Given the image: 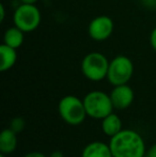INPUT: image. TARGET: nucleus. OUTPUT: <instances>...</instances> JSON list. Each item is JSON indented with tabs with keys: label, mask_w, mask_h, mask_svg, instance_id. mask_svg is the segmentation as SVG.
<instances>
[{
	"label": "nucleus",
	"mask_w": 156,
	"mask_h": 157,
	"mask_svg": "<svg viewBox=\"0 0 156 157\" xmlns=\"http://www.w3.org/2000/svg\"><path fill=\"white\" fill-rule=\"evenodd\" d=\"M6 19V8H4L3 4H0V23Z\"/></svg>",
	"instance_id": "18"
},
{
	"label": "nucleus",
	"mask_w": 156,
	"mask_h": 157,
	"mask_svg": "<svg viewBox=\"0 0 156 157\" xmlns=\"http://www.w3.org/2000/svg\"><path fill=\"white\" fill-rule=\"evenodd\" d=\"M58 112L60 118L72 126L80 125L88 117L83 99L75 95L63 96L58 104Z\"/></svg>",
	"instance_id": "3"
},
{
	"label": "nucleus",
	"mask_w": 156,
	"mask_h": 157,
	"mask_svg": "<svg viewBox=\"0 0 156 157\" xmlns=\"http://www.w3.org/2000/svg\"><path fill=\"white\" fill-rule=\"evenodd\" d=\"M134 74V63L128 57L120 55L109 62L107 80L110 85H126L131 79Z\"/></svg>",
	"instance_id": "6"
},
{
	"label": "nucleus",
	"mask_w": 156,
	"mask_h": 157,
	"mask_svg": "<svg viewBox=\"0 0 156 157\" xmlns=\"http://www.w3.org/2000/svg\"><path fill=\"white\" fill-rule=\"evenodd\" d=\"M17 52L15 48L2 44L0 46V71L6 72L16 64Z\"/></svg>",
	"instance_id": "11"
},
{
	"label": "nucleus",
	"mask_w": 156,
	"mask_h": 157,
	"mask_svg": "<svg viewBox=\"0 0 156 157\" xmlns=\"http://www.w3.org/2000/svg\"><path fill=\"white\" fill-rule=\"evenodd\" d=\"M49 157H64V154H63L61 151H58V150H57V151L52 152V153L49 155Z\"/></svg>",
	"instance_id": "19"
},
{
	"label": "nucleus",
	"mask_w": 156,
	"mask_h": 157,
	"mask_svg": "<svg viewBox=\"0 0 156 157\" xmlns=\"http://www.w3.org/2000/svg\"><path fill=\"white\" fill-rule=\"evenodd\" d=\"M24 157H47L45 154L41 153V152H36V151H33V152H29L27 153Z\"/></svg>",
	"instance_id": "17"
},
{
	"label": "nucleus",
	"mask_w": 156,
	"mask_h": 157,
	"mask_svg": "<svg viewBox=\"0 0 156 157\" xmlns=\"http://www.w3.org/2000/svg\"><path fill=\"white\" fill-rule=\"evenodd\" d=\"M108 143L113 157H143L146 154L143 138L134 129H122Z\"/></svg>",
	"instance_id": "1"
},
{
	"label": "nucleus",
	"mask_w": 156,
	"mask_h": 157,
	"mask_svg": "<svg viewBox=\"0 0 156 157\" xmlns=\"http://www.w3.org/2000/svg\"><path fill=\"white\" fill-rule=\"evenodd\" d=\"M25 127H26V122L21 117H15L14 119H12V121L10 123V128L13 132H16V134H19L21 132H23L25 129Z\"/></svg>",
	"instance_id": "14"
},
{
	"label": "nucleus",
	"mask_w": 156,
	"mask_h": 157,
	"mask_svg": "<svg viewBox=\"0 0 156 157\" xmlns=\"http://www.w3.org/2000/svg\"><path fill=\"white\" fill-rule=\"evenodd\" d=\"M115 24L111 17L107 15H98L90 21L88 26V34L93 41L103 42L112 35Z\"/></svg>",
	"instance_id": "7"
},
{
	"label": "nucleus",
	"mask_w": 156,
	"mask_h": 157,
	"mask_svg": "<svg viewBox=\"0 0 156 157\" xmlns=\"http://www.w3.org/2000/svg\"><path fill=\"white\" fill-rule=\"evenodd\" d=\"M122 121L120 117L115 112H111L110 114L102 120V130L106 136L109 138L113 137L122 130Z\"/></svg>",
	"instance_id": "12"
},
{
	"label": "nucleus",
	"mask_w": 156,
	"mask_h": 157,
	"mask_svg": "<svg viewBox=\"0 0 156 157\" xmlns=\"http://www.w3.org/2000/svg\"><path fill=\"white\" fill-rule=\"evenodd\" d=\"M0 157H6V155H4V154H1V153H0Z\"/></svg>",
	"instance_id": "21"
},
{
	"label": "nucleus",
	"mask_w": 156,
	"mask_h": 157,
	"mask_svg": "<svg viewBox=\"0 0 156 157\" xmlns=\"http://www.w3.org/2000/svg\"><path fill=\"white\" fill-rule=\"evenodd\" d=\"M109 95H110L113 108L117 110L127 109L133 104L134 98H135L134 90L129 87L128 83L115 86Z\"/></svg>",
	"instance_id": "8"
},
{
	"label": "nucleus",
	"mask_w": 156,
	"mask_h": 157,
	"mask_svg": "<svg viewBox=\"0 0 156 157\" xmlns=\"http://www.w3.org/2000/svg\"><path fill=\"white\" fill-rule=\"evenodd\" d=\"M24 41H25V32L16 26L8 28L3 34V44L15 49L21 47Z\"/></svg>",
	"instance_id": "13"
},
{
	"label": "nucleus",
	"mask_w": 156,
	"mask_h": 157,
	"mask_svg": "<svg viewBox=\"0 0 156 157\" xmlns=\"http://www.w3.org/2000/svg\"><path fill=\"white\" fill-rule=\"evenodd\" d=\"M82 99L87 116L95 120H103L115 109L110 95L100 90L89 92Z\"/></svg>",
	"instance_id": "4"
},
{
	"label": "nucleus",
	"mask_w": 156,
	"mask_h": 157,
	"mask_svg": "<svg viewBox=\"0 0 156 157\" xmlns=\"http://www.w3.org/2000/svg\"><path fill=\"white\" fill-rule=\"evenodd\" d=\"M150 44L152 46V48L156 52V27L151 31L150 34Z\"/></svg>",
	"instance_id": "15"
},
{
	"label": "nucleus",
	"mask_w": 156,
	"mask_h": 157,
	"mask_svg": "<svg viewBox=\"0 0 156 157\" xmlns=\"http://www.w3.org/2000/svg\"><path fill=\"white\" fill-rule=\"evenodd\" d=\"M148 157H156V143L152 144L148 150H146V154Z\"/></svg>",
	"instance_id": "16"
},
{
	"label": "nucleus",
	"mask_w": 156,
	"mask_h": 157,
	"mask_svg": "<svg viewBox=\"0 0 156 157\" xmlns=\"http://www.w3.org/2000/svg\"><path fill=\"white\" fill-rule=\"evenodd\" d=\"M17 147V134L10 127L6 128L0 134V153L10 155Z\"/></svg>",
	"instance_id": "10"
},
{
	"label": "nucleus",
	"mask_w": 156,
	"mask_h": 157,
	"mask_svg": "<svg viewBox=\"0 0 156 157\" xmlns=\"http://www.w3.org/2000/svg\"><path fill=\"white\" fill-rule=\"evenodd\" d=\"M143 157H148V156H146V155H144V156H143Z\"/></svg>",
	"instance_id": "22"
},
{
	"label": "nucleus",
	"mask_w": 156,
	"mask_h": 157,
	"mask_svg": "<svg viewBox=\"0 0 156 157\" xmlns=\"http://www.w3.org/2000/svg\"><path fill=\"white\" fill-rule=\"evenodd\" d=\"M21 3H27V4H36L38 0H19Z\"/></svg>",
	"instance_id": "20"
},
{
	"label": "nucleus",
	"mask_w": 156,
	"mask_h": 157,
	"mask_svg": "<svg viewBox=\"0 0 156 157\" xmlns=\"http://www.w3.org/2000/svg\"><path fill=\"white\" fill-rule=\"evenodd\" d=\"M109 62L104 54L100 52H91L81 60L80 70L82 75L90 81H102L107 78Z\"/></svg>",
	"instance_id": "2"
},
{
	"label": "nucleus",
	"mask_w": 156,
	"mask_h": 157,
	"mask_svg": "<svg viewBox=\"0 0 156 157\" xmlns=\"http://www.w3.org/2000/svg\"><path fill=\"white\" fill-rule=\"evenodd\" d=\"M42 21L41 11L36 4L21 3L13 13V24L25 33L32 32L39 28Z\"/></svg>",
	"instance_id": "5"
},
{
	"label": "nucleus",
	"mask_w": 156,
	"mask_h": 157,
	"mask_svg": "<svg viewBox=\"0 0 156 157\" xmlns=\"http://www.w3.org/2000/svg\"><path fill=\"white\" fill-rule=\"evenodd\" d=\"M81 157H113L109 143L93 141L83 147Z\"/></svg>",
	"instance_id": "9"
}]
</instances>
